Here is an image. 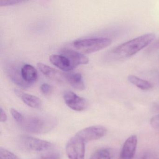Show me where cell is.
<instances>
[{"label":"cell","instance_id":"obj_6","mask_svg":"<svg viewBox=\"0 0 159 159\" xmlns=\"http://www.w3.org/2000/svg\"><path fill=\"white\" fill-rule=\"evenodd\" d=\"M107 132V129L104 126L93 125L82 129L76 135L85 142L99 139L104 137Z\"/></svg>","mask_w":159,"mask_h":159},{"label":"cell","instance_id":"obj_19","mask_svg":"<svg viewBox=\"0 0 159 159\" xmlns=\"http://www.w3.org/2000/svg\"><path fill=\"white\" fill-rule=\"evenodd\" d=\"M25 1H18V0H1L0 1V6H11V5H16L21 4Z\"/></svg>","mask_w":159,"mask_h":159},{"label":"cell","instance_id":"obj_2","mask_svg":"<svg viewBox=\"0 0 159 159\" xmlns=\"http://www.w3.org/2000/svg\"><path fill=\"white\" fill-rule=\"evenodd\" d=\"M56 120L52 118L41 116L24 117L20 124L24 130L30 133L41 134L47 133L56 125Z\"/></svg>","mask_w":159,"mask_h":159},{"label":"cell","instance_id":"obj_18","mask_svg":"<svg viewBox=\"0 0 159 159\" xmlns=\"http://www.w3.org/2000/svg\"><path fill=\"white\" fill-rule=\"evenodd\" d=\"M11 113L15 120L18 124L20 125L23 122L24 120V116L18 111L15 109L12 108L11 110Z\"/></svg>","mask_w":159,"mask_h":159},{"label":"cell","instance_id":"obj_8","mask_svg":"<svg viewBox=\"0 0 159 159\" xmlns=\"http://www.w3.org/2000/svg\"><path fill=\"white\" fill-rule=\"evenodd\" d=\"M60 54L69 59L73 69L80 65H86L89 63V59L84 54L72 49H64Z\"/></svg>","mask_w":159,"mask_h":159},{"label":"cell","instance_id":"obj_22","mask_svg":"<svg viewBox=\"0 0 159 159\" xmlns=\"http://www.w3.org/2000/svg\"><path fill=\"white\" fill-rule=\"evenodd\" d=\"M150 124L154 129L159 132V114L153 116L151 119Z\"/></svg>","mask_w":159,"mask_h":159},{"label":"cell","instance_id":"obj_16","mask_svg":"<svg viewBox=\"0 0 159 159\" xmlns=\"http://www.w3.org/2000/svg\"><path fill=\"white\" fill-rule=\"evenodd\" d=\"M109 151L106 149H100L94 152L90 159H111Z\"/></svg>","mask_w":159,"mask_h":159},{"label":"cell","instance_id":"obj_4","mask_svg":"<svg viewBox=\"0 0 159 159\" xmlns=\"http://www.w3.org/2000/svg\"><path fill=\"white\" fill-rule=\"evenodd\" d=\"M23 146L27 149L36 152L48 151L53 148V145L46 140L39 139L27 135H23L20 139Z\"/></svg>","mask_w":159,"mask_h":159},{"label":"cell","instance_id":"obj_5","mask_svg":"<svg viewBox=\"0 0 159 159\" xmlns=\"http://www.w3.org/2000/svg\"><path fill=\"white\" fill-rule=\"evenodd\" d=\"M66 151L69 159H84V141L76 135L69 140L66 147Z\"/></svg>","mask_w":159,"mask_h":159},{"label":"cell","instance_id":"obj_9","mask_svg":"<svg viewBox=\"0 0 159 159\" xmlns=\"http://www.w3.org/2000/svg\"><path fill=\"white\" fill-rule=\"evenodd\" d=\"M37 66L40 71L50 80L59 83L66 81V73H62L43 63H39Z\"/></svg>","mask_w":159,"mask_h":159},{"label":"cell","instance_id":"obj_24","mask_svg":"<svg viewBox=\"0 0 159 159\" xmlns=\"http://www.w3.org/2000/svg\"><path fill=\"white\" fill-rule=\"evenodd\" d=\"M154 158H152V156L151 154H146L142 156L141 159H153Z\"/></svg>","mask_w":159,"mask_h":159},{"label":"cell","instance_id":"obj_23","mask_svg":"<svg viewBox=\"0 0 159 159\" xmlns=\"http://www.w3.org/2000/svg\"><path fill=\"white\" fill-rule=\"evenodd\" d=\"M7 116L6 113L2 108H0V121L2 122H4L7 120Z\"/></svg>","mask_w":159,"mask_h":159},{"label":"cell","instance_id":"obj_25","mask_svg":"<svg viewBox=\"0 0 159 159\" xmlns=\"http://www.w3.org/2000/svg\"><path fill=\"white\" fill-rule=\"evenodd\" d=\"M154 48H159V40L155 43V45L154 46Z\"/></svg>","mask_w":159,"mask_h":159},{"label":"cell","instance_id":"obj_21","mask_svg":"<svg viewBox=\"0 0 159 159\" xmlns=\"http://www.w3.org/2000/svg\"><path fill=\"white\" fill-rule=\"evenodd\" d=\"M40 90L43 94L48 95L52 93V88L50 84L47 83H43L41 86Z\"/></svg>","mask_w":159,"mask_h":159},{"label":"cell","instance_id":"obj_15","mask_svg":"<svg viewBox=\"0 0 159 159\" xmlns=\"http://www.w3.org/2000/svg\"><path fill=\"white\" fill-rule=\"evenodd\" d=\"M128 80L131 83L141 90H147L152 87V84L148 81L142 80L136 76L130 75L128 76Z\"/></svg>","mask_w":159,"mask_h":159},{"label":"cell","instance_id":"obj_12","mask_svg":"<svg viewBox=\"0 0 159 159\" xmlns=\"http://www.w3.org/2000/svg\"><path fill=\"white\" fill-rule=\"evenodd\" d=\"M21 76L24 81L29 85H33L38 79V72L34 67L30 65H25L21 69Z\"/></svg>","mask_w":159,"mask_h":159},{"label":"cell","instance_id":"obj_13","mask_svg":"<svg viewBox=\"0 0 159 159\" xmlns=\"http://www.w3.org/2000/svg\"><path fill=\"white\" fill-rule=\"evenodd\" d=\"M50 61L52 65L63 71H70L73 70L69 59L62 55H52L50 57Z\"/></svg>","mask_w":159,"mask_h":159},{"label":"cell","instance_id":"obj_3","mask_svg":"<svg viewBox=\"0 0 159 159\" xmlns=\"http://www.w3.org/2000/svg\"><path fill=\"white\" fill-rule=\"evenodd\" d=\"M111 42V39L108 38L86 39L75 41L73 46L82 53L90 54L108 47Z\"/></svg>","mask_w":159,"mask_h":159},{"label":"cell","instance_id":"obj_14","mask_svg":"<svg viewBox=\"0 0 159 159\" xmlns=\"http://www.w3.org/2000/svg\"><path fill=\"white\" fill-rule=\"evenodd\" d=\"M66 81L76 90L83 91L85 89V85L82 76L80 73H66Z\"/></svg>","mask_w":159,"mask_h":159},{"label":"cell","instance_id":"obj_7","mask_svg":"<svg viewBox=\"0 0 159 159\" xmlns=\"http://www.w3.org/2000/svg\"><path fill=\"white\" fill-rule=\"evenodd\" d=\"M64 98L67 106L76 111H83L88 107V103L84 98L77 95L72 91L65 92Z\"/></svg>","mask_w":159,"mask_h":159},{"label":"cell","instance_id":"obj_11","mask_svg":"<svg viewBox=\"0 0 159 159\" xmlns=\"http://www.w3.org/2000/svg\"><path fill=\"white\" fill-rule=\"evenodd\" d=\"M15 93L26 105L30 107L40 109L42 107L41 100L37 97L24 93L18 89H15Z\"/></svg>","mask_w":159,"mask_h":159},{"label":"cell","instance_id":"obj_10","mask_svg":"<svg viewBox=\"0 0 159 159\" xmlns=\"http://www.w3.org/2000/svg\"><path fill=\"white\" fill-rule=\"evenodd\" d=\"M138 144L137 137L134 135L131 136L125 140L122 148L120 159H132L136 150Z\"/></svg>","mask_w":159,"mask_h":159},{"label":"cell","instance_id":"obj_20","mask_svg":"<svg viewBox=\"0 0 159 159\" xmlns=\"http://www.w3.org/2000/svg\"><path fill=\"white\" fill-rule=\"evenodd\" d=\"M37 159H60L59 154L56 152L46 153L39 156Z\"/></svg>","mask_w":159,"mask_h":159},{"label":"cell","instance_id":"obj_26","mask_svg":"<svg viewBox=\"0 0 159 159\" xmlns=\"http://www.w3.org/2000/svg\"></svg>","mask_w":159,"mask_h":159},{"label":"cell","instance_id":"obj_1","mask_svg":"<svg viewBox=\"0 0 159 159\" xmlns=\"http://www.w3.org/2000/svg\"><path fill=\"white\" fill-rule=\"evenodd\" d=\"M155 37V35L152 33L142 35L117 46L112 52L119 57L132 56L150 44Z\"/></svg>","mask_w":159,"mask_h":159},{"label":"cell","instance_id":"obj_17","mask_svg":"<svg viewBox=\"0 0 159 159\" xmlns=\"http://www.w3.org/2000/svg\"><path fill=\"white\" fill-rule=\"evenodd\" d=\"M0 159H20L14 153L4 148H0Z\"/></svg>","mask_w":159,"mask_h":159}]
</instances>
